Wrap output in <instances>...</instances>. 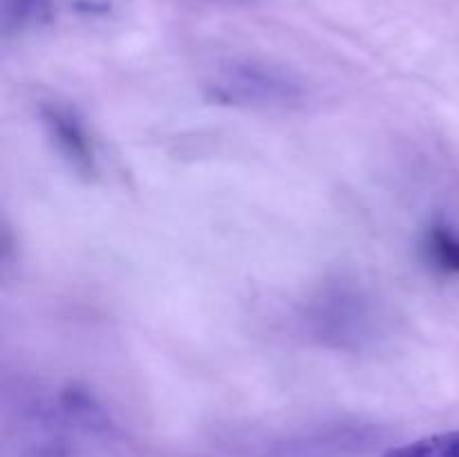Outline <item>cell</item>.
<instances>
[{"instance_id":"5","label":"cell","mask_w":459,"mask_h":457,"mask_svg":"<svg viewBox=\"0 0 459 457\" xmlns=\"http://www.w3.org/2000/svg\"><path fill=\"white\" fill-rule=\"evenodd\" d=\"M426 246L437 267L459 272V237L444 224H435L426 236Z\"/></svg>"},{"instance_id":"4","label":"cell","mask_w":459,"mask_h":457,"mask_svg":"<svg viewBox=\"0 0 459 457\" xmlns=\"http://www.w3.org/2000/svg\"><path fill=\"white\" fill-rule=\"evenodd\" d=\"M384 457H459V430L426 435L384 453Z\"/></svg>"},{"instance_id":"2","label":"cell","mask_w":459,"mask_h":457,"mask_svg":"<svg viewBox=\"0 0 459 457\" xmlns=\"http://www.w3.org/2000/svg\"><path fill=\"white\" fill-rule=\"evenodd\" d=\"M316 334L325 341H334L341 348L361 345L372 339L375 316L361 294L348 289H336L318 300L312 316Z\"/></svg>"},{"instance_id":"3","label":"cell","mask_w":459,"mask_h":457,"mask_svg":"<svg viewBox=\"0 0 459 457\" xmlns=\"http://www.w3.org/2000/svg\"><path fill=\"white\" fill-rule=\"evenodd\" d=\"M40 116L48 128L49 137L56 143L58 152L74 166L79 173H97V155H94L92 139L85 130L83 121L76 116L74 110L61 103H45L40 108Z\"/></svg>"},{"instance_id":"6","label":"cell","mask_w":459,"mask_h":457,"mask_svg":"<svg viewBox=\"0 0 459 457\" xmlns=\"http://www.w3.org/2000/svg\"><path fill=\"white\" fill-rule=\"evenodd\" d=\"M49 0H7V9H4L7 27L9 30H22L45 12Z\"/></svg>"},{"instance_id":"1","label":"cell","mask_w":459,"mask_h":457,"mask_svg":"<svg viewBox=\"0 0 459 457\" xmlns=\"http://www.w3.org/2000/svg\"><path fill=\"white\" fill-rule=\"evenodd\" d=\"M215 94L222 101L260 108H294L307 97L305 83L296 74L267 63H233L215 81Z\"/></svg>"}]
</instances>
